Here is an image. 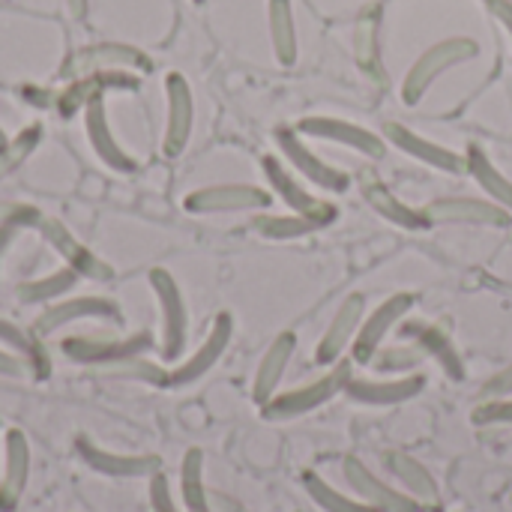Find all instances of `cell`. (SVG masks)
Here are the masks:
<instances>
[{
  "label": "cell",
  "instance_id": "3",
  "mask_svg": "<svg viewBox=\"0 0 512 512\" xmlns=\"http://www.w3.org/2000/svg\"><path fill=\"white\" fill-rule=\"evenodd\" d=\"M150 288L159 300V312H162V357L165 360H177L186 348V336H189V312H186V300L180 285L174 282V276L162 267L150 270Z\"/></svg>",
  "mask_w": 512,
  "mask_h": 512
},
{
  "label": "cell",
  "instance_id": "44",
  "mask_svg": "<svg viewBox=\"0 0 512 512\" xmlns=\"http://www.w3.org/2000/svg\"><path fill=\"white\" fill-rule=\"evenodd\" d=\"M66 9H69V15L72 18H87V12H90V0H66Z\"/></svg>",
  "mask_w": 512,
  "mask_h": 512
},
{
  "label": "cell",
  "instance_id": "7",
  "mask_svg": "<svg viewBox=\"0 0 512 512\" xmlns=\"http://www.w3.org/2000/svg\"><path fill=\"white\" fill-rule=\"evenodd\" d=\"M270 204H273V192L249 183L204 186L189 192L183 201L189 213H246V210H267Z\"/></svg>",
  "mask_w": 512,
  "mask_h": 512
},
{
  "label": "cell",
  "instance_id": "17",
  "mask_svg": "<svg viewBox=\"0 0 512 512\" xmlns=\"http://www.w3.org/2000/svg\"><path fill=\"white\" fill-rule=\"evenodd\" d=\"M120 321V306L108 297H72V300H60L54 306H48L36 324H33V333L42 339V336H51L57 333L60 327L66 324H75V321Z\"/></svg>",
  "mask_w": 512,
  "mask_h": 512
},
{
  "label": "cell",
  "instance_id": "27",
  "mask_svg": "<svg viewBox=\"0 0 512 512\" xmlns=\"http://www.w3.org/2000/svg\"><path fill=\"white\" fill-rule=\"evenodd\" d=\"M465 171L477 180V186L486 192L489 201L501 204L504 210L512 213V180L489 159V153L483 147H468L465 153Z\"/></svg>",
  "mask_w": 512,
  "mask_h": 512
},
{
  "label": "cell",
  "instance_id": "1",
  "mask_svg": "<svg viewBox=\"0 0 512 512\" xmlns=\"http://www.w3.org/2000/svg\"><path fill=\"white\" fill-rule=\"evenodd\" d=\"M477 54H480V42L471 39V36H447V39L429 45L411 63V69H408V75L402 81V99L408 105H417L444 72H450V69L474 60Z\"/></svg>",
  "mask_w": 512,
  "mask_h": 512
},
{
  "label": "cell",
  "instance_id": "45",
  "mask_svg": "<svg viewBox=\"0 0 512 512\" xmlns=\"http://www.w3.org/2000/svg\"><path fill=\"white\" fill-rule=\"evenodd\" d=\"M6 144H9V141H6V135H3V129H0V150H3Z\"/></svg>",
  "mask_w": 512,
  "mask_h": 512
},
{
  "label": "cell",
  "instance_id": "38",
  "mask_svg": "<svg viewBox=\"0 0 512 512\" xmlns=\"http://www.w3.org/2000/svg\"><path fill=\"white\" fill-rule=\"evenodd\" d=\"M477 426H512V396L507 399H483L471 417Z\"/></svg>",
  "mask_w": 512,
  "mask_h": 512
},
{
  "label": "cell",
  "instance_id": "25",
  "mask_svg": "<svg viewBox=\"0 0 512 512\" xmlns=\"http://www.w3.org/2000/svg\"><path fill=\"white\" fill-rule=\"evenodd\" d=\"M402 333L408 339H414V345L423 348L426 357H432L453 381H465V360L459 354V348L450 342V336L441 330V327H432V324H420V321H408L402 327Z\"/></svg>",
  "mask_w": 512,
  "mask_h": 512
},
{
  "label": "cell",
  "instance_id": "9",
  "mask_svg": "<svg viewBox=\"0 0 512 512\" xmlns=\"http://www.w3.org/2000/svg\"><path fill=\"white\" fill-rule=\"evenodd\" d=\"M342 477H345V483L351 486V492H354L360 501L372 504L375 510L426 512V507H423L417 498H411V495L402 492L399 486H390V483H384L381 477H375L357 456H348V459L342 462Z\"/></svg>",
  "mask_w": 512,
  "mask_h": 512
},
{
  "label": "cell",
  "instance_id": "19",
  "mask_svg": "<svg viewBox=\"0 0 512 512\" xmlns=\"http://www.w3.org/2000/svg\"><path fill=\"white\" fill-rule=\"evenodd\" d=\"M261 168H264V177L270 183V192L291 210V213H306V216H318V213H333L336 216V207L315 198L303 183H300V174H294L291 168H285L276 156H264L261 159Z\"/></svg>",
  "mask_w": 512,
  "mask_h": 512
},
{
  "label": "cell",
  "instance_id": "6",
  "mask_svg": "<svg viewBox=\"0 0 512 512\" xmlns=\"http://www.w3.org/2000/svg\"><path fill=\"white\" fill-rule=\"evenodd\" d=\"M414 306H417V294L399 291V294L387 297L378 309H372V312L363 318L360 333H357V339H354V345H351L354 363L369 366L372 357L378 354V348L384 345V339L390 336V330H393L402 318H408V312H411Z\"/></svg>",
  "mask_w": 512,
  "mask_h": 512
},
{
  "label": "cell",
  "instance_id": "16",
  "mask_svg": "<svg viewBox=\"0 0 512 512\" xmlns=\"http://www.w3.org/2000/svg\"><path fill=\"white\" fill-rule=\"evenodd\" d=\"M165 99H168V120H165L162 150H165V156H180L192 138V123H195L192 90L180 72H171L165 78Z\"/></svg>",
  "mask_w": 512,
  "mask_h": 512
},
{
  "label": "cell",
  "instance_id": "21",
  "mask_svg": "<svg viewBox=\"0 0 512 512\" xmlns=\"http://www.w3.org/2000/svg\"><path fill=\"white\" fill-rule=\"evenodd\" d=\"M84 126H87V141H90L93 153L102 159V165H108L117 174H132L138 168V162L114 138L111 126H108V114H105V102L102 99H93V102L84 105Z\"/></svg>",
  "mask_w": 512,
  "mask_h": 512
},
{
  "label": "cell",
  "instance_id": "48",
  "mask_svg": "<svg viewBox=\"0 0 512 512\" xmlns=\"http://www.w3.org/2000/svg\"><path fill=\"white\" fill-rule=\"evenodd\" d=\"M195 3H204V0H195Z\"/></svg>",
  "mask_w": 512,
  "mask_h": 512
},
{
  "label": "cell",
  "instance_id": "34",
  "mask_svg": "<svg viewBox=\"0 0 512 512\" xmlns=\"http://www.w3.org/2000/svg\"><path fill=\"white\" fill-rule=\"evenodd\" d=\"M426 360L423 348L420 345H393V348H378V354L372 357V369L384 378H399V375H411L417 372V366Z\"/></svg>",
  "mask_w": 512,
  "mask_h": 512
},
{
  "label": "cell",
  "instance_id": "5",
  "mask_svg": "<svg viewBox=\"0 0 512 512\" xmlns=\"http://www.w3.org/2000/svg\"><path fill=\"white\" fill-rule=\"evenodd\" d=\"M432 225H489V228H510L512 213L489 198L471 195H447L435 198L423 207Z\"/></svg>",
  "mask_w": 512,
  "mask_h": 512
},
{
  "label": "cell",
  "instance_id": "39",
  "mask_svg": "<svg viewBox=\"0 0 512 512\" xmlns=\"http://www.w3.org/2000/svg\"><path fill=\"white\" fill-rule=\"evenodd\" d=\"M33 216H36L33 207H18V210H12V213L0 222V258H3V252L9 249V243L15 240L18 228H27Z\"/></svg>",
  "mask_w": 512,
  "mask_h": 512
},
{
  "label": "cell",
  "instance_id": "13",
  "mask_svg": "<svg viewBox=\"0 0 512 512\" xmlns=\"http://www.w3.org/2000/svg\"><path fill=\"white\" fill-rule=\"evenodd\" d=\"M426 390V375L411 372V375H399V378H348L345 384V396L369 405V408H393V405H405L411 399H417Z\"/></svg>",
  "mask_w": 512,
  "mask_h": 512
},
{
  "label": "cell",
  "instance_id": "23",
  "mask_svg": "<svg viewBox=\"0 0 512 512\" xmlns=\"http://www.w3.org/2000/svg\"><path fill=\"white\" fill-rule=\"evenodd\" d=\"M30 477V444L24 432L9 429L3 438V480H0V512H12L21 501Z\"/></svg>",
  "mask_w": 512,
  "mask_h": 512
},
{
  "label": "cell",
  "instance_id": "40",
  "mask_svg": "<svg viewBox=\"0 0 512 512\" xmlns=\"http://www.w3.org/2000/svg\"><path fill=\"white\" fill-rule=\"evenodd\" d=\"M150 507H153V512H180L177 504H174V495H171L168 480L162 477V471H156L150 477Z\"/></svg>",
  "mask_w": 512,
  "mask_h": 512
},
{
  "label": "cell",
  "instance_id": "46",
  "mask_svg": "<svg viewBox=\"0 0 512 512\" xmlns=\"http://www.w3.org/2000/svg\"><path fill=\"white\" fill-rule=\"evenodd\" d=\"M483 3H486V6H492V3H495V0H483Z\"/></svg>",
  "mask_w": 512,
  "mask_h": 512
},
{
  "label": "cell",
  "instance_id": "30",
  "mask_svg": "<svg viewBox=\"0 0 512 512\" xmlns=\"http://www.w3.org/2000/svg\"><path fill=\"white\" fill-rule=\"evenodd\" d=\"M366 198H369V204H372L387 222H393L396 228H405V231H426V228H432V222L426 219L423 210L405 204L402 198H396V195H393L387 186H381V183L366 186Z\"/></svg>",
  "mask_w": 512,
  "mask_h": 512
},
{
  "label": "cell",
  "instance_id": "22",
  "mask_svg": "<svg viewBox=\"0 0 512 512\" xmlns=\"http://www.w3.org/2000/svg\"><path fill=\"white\" fill-rule=\"evenodd\" d=\"M294 354H297V333L285 330V333H279L270 342V348L264 351V357L258 363L255 381H252V399H255L258 408L267 405L276 396V390H279V384H282V378H285Z\"/></svg>",
  "mask_w": 512,
  "mask_h": 512
},
{
  "label": "cell",
  "instance_id": "18",
  "mask_svg": "<svg viewBox=\"0 0 512 512\" xmlns=\"http://www.w3.org/2000/svg\"><path fill=\"white\" fill-rule=\"evenodd\" d=\"M387 141L402 150L405 156L441 171V174H462L465 171V156L438 144V141H429L423 135H417L414 129L402 126V123H387Z\"/></svg>",
  "mask_w": 512,
  "mask_h": 512
},
{
  "label": "cell",
  "instance_id": "11",
  "mask_svg": "<svg viewBox=\"0 0 512 512\" xmlns=\"http://www.w3.org/2000/svg\"><path fill=\"white\" fill-rule=\"evenodd\" d=\"M27 228L39 231V237H42L48 246H54V252H57L60 258H66L69 267H72L78 276L99 279V282H108V279H111L108 264H102L87 246H81V243L69 234V228H66L63 222H57V219H51V216H42V213L36 210V216L30 219Z\"/></svg>",
  "mask_w": 512,
  "mask_h": 512
},
{
  "label": "cell",
  "instance_id": "15",
  "mask_svg": "<svg viewBox=\"0 0 512 512\" xmlns=\"http://www.w3.org/2000/svg\"><path fill=\"white\" fill-rule=\"evenodd\" d=\"M231 336H234V318L228 312H219L213 318V327H210L207 339L198 345V351L186 363H180L174 372H168V387H186V384H195L198 378H204L222 360V354L228 351Z\"/></svg>",
  "mask_w": 512,
  "mask_h": 512
},
{
  "label": "cell",
  "instance_id": "42",
  "mask_svg": "<svg viewBox=\"0 0 512 512\" xmlns=\"http://www.w3.org/2000/svg\"><path fill=\"white\" fill-rule=\"evenodd\" d=\"M0 375H6V378H27L30 375L33 378V369L24 357H18L15 351L0 345Z\"/></svg>",
  "mask_w": 512,
  "mask_h": 512
},
{
  "label": "cell",
  "instance_id": "28",
  "mask_svg": "<svg viewBox=\"0 0 512 512\" xmlns=\"http://www.w3.org/2000/svg\"><path fill=\"white\" fill-rule=\"evenodd\" d=\"M333 222H336L333 213H318V216L288 213V216H258L252 222V228L267 240H300V237H309Z\"/></svg>",
  "mask_w": 512,
  "mask_h": 512
},
{
  "label": "cell",
  "instance_id": "36",
  "mask_svg": "<svg viewBox=\"0 0 512 512\" xmlns=\"http://www.w3.org/2000/svg\"><path fill=\"white\" fill-rule=\"evenodd\" d=\"M114 375H123V378H132V381H144V384H153V387H168V372L150 360H141V357H132V360H123V363H114L111 369Z\"/></svg>",
  "mask_w": 512,
  "mask_h": 512
},
{
  "label": "cell",
  "instance_id": "37",
  "mask_svg": "<svg viewBox=\"0 0 512 512\" xmlns=\"http://www.w3.org/2000/svg\"><path fill=\"white\" fill-rule=\"evenodd\" d=\"M36 141H39V126H30V129H24L12 144H6V147L0 150V177L9 174L18 162H24L27 153L36 147Z\"/></svg>",
  "mask_w": 512,
  "mask_h": 512
},
{
  "label": "cell",
  "instance_id": "31",
  "mask_svg": "<svg viewBox=\"0 0 512 512\" xmlns=\"http://www.w3.org/2000/svg\"><path fill=\"white\" fill-rule=\"evenodd\" d=\"M0 345L3 348H9V351H15L18 357H24L27 363H30V369H33V378L36 381H42V378H48L51 375V363H48V354H45V348H42V342H39V336L33 333H27V330H21L18 324H12V321H6V318H0Z\"/></svg>",
  "mask_w": 512,
  "mask_h": 512
},
{
  "label": "cell",
  "instance_id": "41",
  "mask_svg": "<svg viewBox=\"0 0 512 512\" xmlns=\"http://www.w3.org/2000/svg\"><path fill=\"white\" fill-rule=\"evenodd\" d=\"M507 396H512V363L504 366L498 375H492L480 390V399H507Z\"/></svg>",
  "mask_w": 512,
  "mask_h": 512
},
{
  "label": "cell",
  "instance_id": "47",
  "mask_svg": "<svg viewBox=\"0 0 512 512\" xmlns=\"http://www.w3.org/2000/svg\"><path fill=\"white\" fill-rule=\"evenodd\" d=\"M507 504H510V510H512V495H510V501H507Z\"/></svg>",
  "mask_w": 512,
  "mask_h": 512
},
{
  "label": "cell",
  "instance_id": "14",
  "mask_svg": "<svg viewBox=\"0 0 512 512\" xmlns=\"http://www.w3.org/2000/svg\"><path fill=\"white\" fill-rule=\"evenodd\" d=\"M363 318H366V297L348 294L342 300V306L336 309V315H333L327 333L321 336L318 348H315V363L318 366H336L345 357V351L354 345Z\"/></svg>",
  "mask_w": 512,
  "mask_h": 512
},
{
  "label": "cell",
  "instance_id": "35",
  "mask_svg": "<svg viewBox=\"0 0 512 512\" xmlns=\"http://www.w3.org/2000/svg\"><path fill=\"white\" fill-rule=\"evenodd\" d=\"M75 282H78V273L72 267H63V270H54L45 279H33V282L18 285V300L21 303H48V300H57V297L69 294L75 288Z\"/></svg>",
  "mask_w": 512,
  "mask_h": 512
},
{
  "label": "cell",
  "instance_id": "2",
  "mask_svg": "<svg viewBox=\"0 0 512 512\" xmlns=\"http://www.w3.org/2000/svg\"><path fill=\"white\" fill-rule=\"evenodd\" d=\"M351 378V363L339 360L336 366H330L321 378L288 390V393H276L267 405H261V417L270 423H285V420H297L306 417L318 408H324L327 402H333L339 393H345V384Z\"/></svg>",
  "mask_w": 512,
  "mask_h": 512
},
{
  "label": "cell",
  "instance_id": "20",
  "mask_svg": "<svg viewBox=\"0 0 512 512\" xmlns=\"http://www.w3.org/2000/svg\"><path fill=\"white\" fill-rule=\"evenodd\" d=\"M75 453L81 456V462H84L90 471L105 474V477H114V480L153 477V474L162 468L159 456H123V453H108V450L93 447L87 438H78V441H75Z\"/></svg>",
  "mask_w": 512,
  "mask_h": 512
},
{
  "label": "cell",
  "instance_id": "4",
  "mask_svg": "<svg viewBox=\"0 0 512 512\" xmlns=\"http://www.w3.org/2000/svg\"><path fill=\"white\" fill-rule=\"evenodd\" d=\"M273 138H276V147L282 150V156L288 159L291 171L300 174L306 183H312L324 192H333V195H342L348 189V174H342L339 168L324 162L315 150H309L297 129L282 126V129H276Z\"/></svg>",
  "mask_w": 512,
  "mask_h": 512
},
{
  "label": "cell",
  "instance_id": "10",
  "mask_svg": "<svg viewBox=\"0 0 512 512\" xmlns=\"http://www.w3.org/2000/svg\"><path fill=\"white\" fill-rule=\"evenodd\" d=\"M300 135H309V138H321V141H333V144H345L348 150H357L369 159H384L387 156V141L360 126V123H351V120H342V117H303L297 126H294Z\"/></svg>",
  "mask_w": 512,
  "mask_h": 512
},
{
  "label": "cell",
  "instance_id": "12",
  "mask_svg": "<svg viewBox=\"0 0 512 512\" xmlns=\"http://www.w3.org/2000/svg\"><path fill=\"white\" fill-rule=\"evenodd\" d=\"M108 69H141V72H150L153 63L147 54H141L138 48L132 45H117V42H102V45H90V48H81L75 51L60 75L63 78H81V75H90V72H108Z\"/></svg>",
  "mask_w": 512,
  "mask_h": 512
},
{
  "label": "cell",
  "instance_id": "8",
  "mask_svg": "<svg viewBox=\"0 0 512 512\" xmlns=\"http://www.w3.org/2000/svg\"><path fill=\"white\" fill-rule=\"evenodd\" d=\"M153 348L150 333H135L126 339H114V336H72L63 342V354L81 366H114L132 357H141L144 351Z\"/></svg>",
  "mask_w": 512,
  "mask_h": 512
},
{
  "label": "cell",
  "instance_id": "29",
  "mask_svg": "<svg viewBox=\"0 0 512 512\" xmlns=\"http://www.w3.org/2000/svg\"><path fill=\"white\" fill-rule=\"evenodd\" d=\"M267 21H270V42L273 54L282 66L297 63V21H294V0H267Z\"/></svg>",
  "mask_w": 512,
  "mask_h": 512
},
{
  "label": "cell",
  "instance_id": "32",
  "mask_svg": "<svg viewBox=\"0 0 512 512\" xmlns=\"http://www.w3.org/2000/svg\"><path fill=\"white\" fill-rule=\"evenodd\" d=\"M180 495H183L186 512H213L207 486H204V453L195 447L183 456V465H180Z\"/></svg>",
  "mask_w": 512,
  "mask_h": 512
},
{
  "label": "cell",
  "instance_id": "24",
  "mask_svg": "<svg viewBox=\"0 0 512 512\" xmlns=\"http://www.w3.org/2000/svg\"><path fill=\"white\" fill-rule=\"evenodd\" d=\"M138 78L126 69H108V72H90L75 78L60 96H57V111L60 114H72L78 108H84L93 99H102L105 90H135Z\"/></svg>",
  "mask_w": 512,
  "mask_h": 512
},
{
  "label": "cell",
  "instance_id": "33",
  "mask_svg": "<svg viewBox=\"0 0 512 512\" xmlns=\"http://www.w3.org/2000/svg\"><path fill=\"white\" fill-rule=\"evenodd\" d=\"M303 489H306V495L312 498V504L321 507L324 512H381L375 510L372 504L360 501V498H351V495L333 489V486H330L327 480H321L315 471H306V474H303Z\"/></svg>",
  "mask_w": 512,
  "mask_h": 512
},
{
  "label": "cell",
  "instance_id": "43",
  "mask_svg": "<svg viewBox=\"0 0 512 512\" xmlns=\"http://www.w3.org/2000/svg\"><path fill=\"white\" fill-rule=\"evenodd\" d=\"M489 9H492V15L507 27V33L512 36V0H495Z\"/></svg>",
  "mask_w": 512,
  "mask_h": 512
},
{
  "label": "cell",
  "instance_id": "26",
  "mask_svg": "<svg viewBox=\"0 0 512 512\" xmlns=\"http://www.w3.org/2000/svg\"><path fill=\"white\" fill-rule=\"evenodd\" d=\"M387 468H390L393 480L399 483V489L408 492L411 498H417L423 507H438L441 504V489H438L435 477L429 474V468L423 462H417L408 453H390Z\"/></svg>",
  "mask_w": 512,
  "mask_h": 512
}]
</instances>
